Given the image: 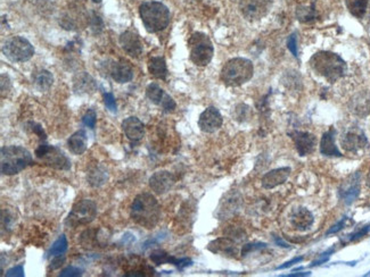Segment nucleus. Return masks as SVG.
<instances>
[{"label": "nucleus", "mask_w": 370, "mask_h": 277, "mask_svg": "<svg viewBox=\"0 0 370 277\" xmlns=\"http://www.w3.org/2000/svg\"><path fill=\"white\" fill-rule=\"evenodd\" d=\"M131 218L145 228L155 227L161 218V206L151 193H140L131 205Z\"/></svg>", "instance_id": "f257e3e1"}, {"label": "nucleus", "mask_w": 370, "mask_h": 277, "mask_svg": "<svg viewBox=\"0 0 370 277\" xmlns=\"http://www.w3.org/2000/svg\"><path fill=\"white\" fill-rule=\"evenodd\" d=\"M310 65L316 74L334 83L343 76L346 70V64L337 54L330 51H319L310 59Z\"/></svg>", "instance_id": "f03ea898"}, {"label": "nucleus", "mask_w": 370, "mask_h": 277, "mask_svg": "<svg viewBox=\"0 0 370 277\" xmlns=\"http://www.w3.org/2000/svg\"><path fill=\"white\" fill-rule=\"evenodd\" d=\"M32 163V155L21 145H7L0 150V169L3 175H16Z\"/></svg>", "instance_id": "7ed1b4c3"}, {"label": "nucleus", "mask_w": 370, "mask_h": 277, "mask_svg": "<svg viewBox=\"0 0 370 277\" xmlns=\"http://www.w3.org/2000/svg\"><path fill=\"white\" fill-rule=\"evenodd\" d=\"M139 15L143 24L149 33L164 30L170 23V10L159 1L143 2L139 7Z\"/></svg>", "instance_id": "20e7f679"}, {"label": "nucleus", "mask_w": 370, "mask_h": 277, "mask_svg": "<svg viewBox=\"0 0 370 277\" xmlns=\"http://www.w3.org/2000/svg\"><path fill=\"white\" fill-rule=\"evenodd\" d=\"M254 67L250 59L237 57L228 61L221 69V80L228 86H239L253 77Z\"/></svg>", "instance_id": "39448f33"}, {"label": "nucleus", "mask_w": 370, "mask_h": 277, "mask_svg": "<svg viewBox=\"0 0 370 277\" xmlns=\"http://www.w3.org/2000/svg\"><path fill=\"white\" fill-rule=\"evenodd\" d=\"M190 59L195 65L206 66L214 55L213 45L210 38L204 33H194L189 39Z\"/></svg>", "instance_id": "423d86ee"}, {"label": "nucleus", "mask_w": 370, "mask_h": 277, "mask_svg": "<svg viewBox=\"0 0 370 277\" xmlns=\"http://www.w3.org/2000/svg\"><path fill=\"white\" fill-rule=\"evenodd\" d=\"M2 54L13 63L30 61L34 55V48L29 40L23 37H11L2 46Z\"/></svg>", "instance_id": "0eeeda50"}, {"label": "nucleus", "mask_w": 370, "mask_h": 277, "mask_svg": "<svg viewBox=\"0 0 370 277\" xmlns=\"http://www.w3.org/2000/svg\"><path fill=\"white\" fill-rule=\"evenodd\" d=\"M97 206L92 200L84 199L78 201L71 209L65 219V225L69 227H78L87 225L96 218Z\"/></svg>", "instance_id": "6e6552de"}, {"label": "nucleus", "mask_w": 370, "mask_h": 277, "mask_svg": "<svg viewBox=\"0 0 370 277\" xmlns=\"http://www.w3.org/2000/svg\"><path fill=\"white\" fill-rule=\"evenodd\" d=\"M35 156L42 164L58 171L71 169V160L56 145L40 144L35 150Z\"/></svg>", "instance_id": "1a4fd4ad"}, {"label": "nucleus", "mask_w": 370, "mask_h": 277, "mask_svg": "<svg viewBox=\"0 0 370 277\" xmlns=\"http://www.w3.org/2000/svg\"><path fill=\"white\" fill-rule=\"evenodd\" d=\"M274 0H241L239 9L249 21H259L269 13Z\"/></svg>", "instance_id": "9d476101"}, {"label": "nucleus", "mask_w": 370, "mask_h": 277, "mask_svg": "<svg viewBox=\"0 0 370 277\" xmlns=\"http://www.w3.org/2000/svg\"><path fill=\"white\" fill-rule=\"evenodd\" d=\"M222 116L215 107H208L200 114L198 120L199 129L205 133H214L222 126Z\"/></svg>", "instance_id": "9b49d317"}, {"label": "nucleus", "mask_w": 370, "mask_h": 277, "mask_svg": "<svg viewBox=\"0 0 370 277\" xmlns=\"http://www.w3.org/2000/svg\"><path fill=\"white\" fill-rule=\"evenodd\" d=\"M176 184V176L168 171H160L153 174L149 179V187L156 195H165Z\"/></svg>", "instance_id": "f8f14e48"}, {"label": "nucleus", "mask_w": 370, "mask_h": 277, "mask_svg": "<svg viewBox=\"0 0 370 277\" xmlns=\"http://www.w3.org/2000/svg\"><path fill=\"white\" fill-rule=\"evenodd\" d=\"M290 137L294 140L295 147L298 152V155L304 157L312 153L316 149L317 145V138L313 134L309 132H300V131H295L290 133Z\"/></svg>", "instance_id": "ddd939ff"}, {"label": "nucleus", "mask_w": 370, "mask_h": 277, "mask_svg": "<svg viewBox=\"0 0 370 277\" xmlns=\"http://www.w3.org/2000/svg\"><path fill=\"white\" fill-rule=\"evenodd\" d=\"M120 45L124 53L129 55L130 57L138 58L143 54V42H141L139 35L131 32V31H127V32L121 34Z\"/></svg>", "instance_id": "4468645a"}, {"label": "nucleus", "mask_w": 370, "mask_h": 277, "mask_svg": "<svg viewBox=\"0 0 370 277\" xmlns=\"http://www.w3.org/2000/svg\"><path fill=\"white\" fill-rule=\"evenodd\" d=\"M122 130L130 141L137 142L145 137V125L139 118L128 117L122 122Z\"/></svg>", "instance_id": "2eb2a0df"}, {"label": "nucleus", "mask_w": 370, "mask_h": 277, "mask_svg": "<svg viewBox=\"0 0 370 277\" xmlns=\"http://www.w3.org/2000/svg\"><path fill=\"white\" fill-rule=\"evenodd\" d=\"M290 225L297 231H306L313 224V215L306 208L300 207L290 213Z\"/></svg>", "instance_id": "dca6fc26"}, {"label": "nucleus", "mask_w": 370, "mask_h": 277, "mask_svg": "<svg viewBox=\"0 0 370 277\" xmlns=\"http://www.w3.org/2000/svg\"><path fill=\"white\" fill-rule=\"evenodd\" d=\"M109 74L112 78L117 83H128L133 78V69L129 65V63L125 61L114 62L111 69H109Z\"/></svg>", "instance_id": "f3484780"}, {"label": "nucleus", "mask_w": 370, "mask_h": 277, "mask_svg": "<svg viewBox=\"0 0 370 277\" xmlns=\"http://www.w3.org/2000/svg\"><path fill=\"white\" fill-rule=\"evenodd\" d=\"M290 174L289 167H281L268 172L262 177V187L265 189H274L278 185L285 183Z\"/></svg>", "instance_id": "a211bd4d"}, {"label": "nucleus", "mask_w": 370, "mask_h": 277, "mask_svg": "<svg viewBox=\"0 0 370 277\" xmlns=\"http://www.w3.org/2000/svg\"><path fill=\"white\" fill-rule=\"evenodd\" d=\"M360 193V183H359V174L353 175L349 181L342 185L340 189V197L346 205H351L357 199Z\"/></svg>", "instance_id": "6ab92c4d"}, {"label": "nucleus", "mask_w": 370, "mask_h": 277, "mask_svg": "<svg viewBox=\"0 0 370 277\" xmlns=\"http://www.w3.org/2000/svg\"><path fill=\"white\" fill-rule=\"evenodd\" d=\"M207 249L214 253H220L223 256H229V257H236L238 253L237 247L234 240L228 239V237H220L216 239L208 244Z\"/></svg>", "instance_id": "aec40b11"}, {"label": "nucleus", "mask_w": 370, "mask_h": 277, "mask_svg": "<svg viewBox=\"0 0 370 277\" xmlns=\"http://www.w3.org/2000/svg\"><path fill=\"white\" fill-rule=\"evenodd\" d=\"M367 144V138H366L365 134L361 132H352L346 133L345 136L342 138V145L346 150V151L356 152L358 150L364 148Z\"/></svg>", "instance_id": "412c9836"}, {"label": "nucleus", "mask_w": 370, "mask_h": 277, "mask_svg": "<svg viewBox=\"0 0 370 277\" xmlns=\"http://www.w3.org/2000/svg\"><path fill=\"white\" fill-rule=\"evenodd\" d=\"M320 152L324 156L341 157L342 153L335 144V131L333 129L326 132L320 141Z\"/></svg>", "instance_id": "4be33fe9"}, {"label": "nucleus", "mask_w": 370, "mask_h": 277, "mask_svg": "<svg viewBox=\"0 0 370 277\" xmlns=\"http://www.w3.org/2000/svg\"><path fill=\"white\" fill-rule=\"evenodd\" d=\"M68 148L74 155H82L87 150V136L85 131H78L73 133L68 140Z\"/></svg>", "instance_id": "5701e85b"}, {"label": "nucleus", "mask_w": 370, "mask_h": 277, "mask_svg": "<svg viewBox=\"0 0 370 277\" xmlns=\"http://www.w3.org/2000/svg\"><path fill=\"white\" fill-rule=\"evenodd\" d=\"M148 72L159 80H165L168 76L167 63L163 57H153L148 62Z\"/></svg>", "instance_id": "b1692460"}, {"label": "nucleus", "mask_w": 370, "mask_h": 277, "mask_svg": "<svg viewBox=\"0 0 370 277\" xmlns=\"http://www.w3.org/2000/svg\"><path fill=\"white\" fill-rule=\"evenodd\" d=\"M54 77L49 70L41 69L34 74V84L39 90L46 91L53 85Z\"/></svg>", "instance_id": "393cba45"}, {"label": "nucleus", "mask_w": 370, "mask_h": 277, "mask_svg": "<svg viewBox=\"0 0 370 277\" xmlns=\"http://www.w3.org/2000/svg\"><path fill=\"white\" fill-rule=\"evenodd\" d=\"M87 180H88L89 184L93 188L101 187L107 181V173H106L104 168L95 167L90 169L88 175H87Z\"/></svg>", "instance_id": "a878e982"}, {"label": "nucleus", "mask_w": 370, "mask_h": 277, "mask_svg": "<svg viewBox=\"0 0 370 277\" xmlns=\"http://www.w3.org/2000/svg\"><path fill=\"white\" fill-rule=\"evenodd\" d=\"M345 3L348 9L350 10V13H351L353 16L361 18L364 17L366 10H367L368 0H345Z\"/></svg>", "instance_id": "bb28decb"}, {"label": "nucleus", "mask_w": 370, "mask_h": 277, "mask_svg": "<svg viewBox=\"0 0 370 277\" xmlns=\"http://www.w3.org/2000/svg\"><path fill=\"white\" fill-rule=\"evenodd\" d=\"M165 94L167 93L164 92V90L161 88L159 84H156V83H151L146 89L147 98L153 102V104H155L157 106H161V104H162Z\"/></svg>", "instance_id": "cd10ccee"}, {"label": "nucleus", "mask_w": 370, "mask_h": 277, "mask_svg": "<svg viewBox=\"0 0 370 277\" xmlns=\"http://www.w3.org/2000/svg\"><path fill=\"white\" fill-rule=\"evenodd\" d=\"M296 17H297L298 21L302 22V23H308V22L313 21V19L317 17V13H316V8H314V5L298 7L297 10H296Z\"/></svg>", "instance_id": "c85d7f7f"}, {"label": "nucleus", "mask_w": 370, "mask_h": 277, "mask_svg": "<svg viewBox=\"0 0 370 277\" xmlns=\"http://www.w3.org/2000/svg\"><path fill=\"white\" fill-rule=\"evenodd\" d=\"M68 239H66L65 235H61L58 239L55 241L54 244L50 248V250L48 252V255L50 257H58V256H63V253H65V251L68 250Z\"/></svg>", "instance_id": "c756f323"}, {"label": "nucleus", "mask_w": 370, "mask_h": 277, "mask_svg": "<svg viewBox=\"0 0 370 277\" xmlns=\"http://www.w3.org/2000/svg\"><path fill=\"white\" fill-rule=\"evenodd\" d=\"M171 257L169 253L165 252L164 250H154L151 255V259L155 265H164V264H170Z\"/></svg>", "instance_id": "7c9ffc66"}, {"label": "nucleus", "mask_w": 370, "mask_h": 277, "mask_svg": "<svg viewBox=\"0 0 370 277\" xmlns=\"http://www.w3.org/2000/svg\"><path fill=\"white\" fill-rule=\"evenodd\" d=\"M96 118H97L96 113L90 109L85 114V116L82 117V123H84L86 126H88L89 129H93L96 126Z\"/></svg>", "instance_id": "2f4dec72"}, {"label": "nucleus", "mask_w": 370, "mask_h": 277, "mask_svg": "<svg viewBox=\"0 0 370 277\" xmlns=\"http://www.w3.org/2000/svg\"><path fill=\"white\" fill-rule=\"evenodd\" d=\"M82 273H84V271L80 268L74 267V266H69L65 269H63L60 276L61 277H77V276H81Z\"/></svg>", "instance_id": "473e14b6"}, {"label": "nucleus", "mask_w": 370, "mask_h": 277, "mask_svg": "<svg viewBox=\"0 0 370 277\" xmlns=\"http://www.w3.org/2000/svg\"><path fill=\"white\" fill-rule=\"evenodd\" d=\"M161 107H162L164 112L170 113V112H173V110L176 109L177 105H176L175 100H173V99H172V98H171L170 96H169V94L167 93V94H165L164 99H163L162 104H161Z\"/></svg>", "instance_id": "72a5a7b5"}, {"label": "nucleus", "mask_w": 370, "mask_h": 277, "mask_svg": "<svg viewBox=\"0 0 370 277\" xmlns=\"http://www.w3.org/2000/svg\"><path fill=\"white\" fill-rule=\"evenodd\" d=\"M104 102L109 112H112V113L116 112V101L112 93H109V92L104 93Z\"/></svg>", "instance_id": "f704fd0d"}, {"label": "nucleus", "mask_w": 370, "mask_h": 277, "mask_svg": "<svg viewBox=\"0 0 370 277\" xmlns=\"http://www.w3.org/2000/svg\"><path fill=\"white\" fill-rule=\"evenodd\" d=\"M287 47H288V50L290 51V53L293 54L294 57H297L298 56V53H297V39H296V35L295 34H292L290 37L288 38V41H287Z\"/></svg>", "instance_id": "c9c22d12"}, {"label": "nucleus", "mask_w": 370, "mask_h": 277, "mask_svg": "<svg viewBox=\"0 0 370 277\" xmlns=\"http://www.w3.org/2000/svg\"><path fill=\"white\" fill-rule=\"evenodd\" d=\"M6 276L7 277H13V276L23 277L24 276V267H23V265H18V266L10 268L9 271H7Z\"/></svg>", "instance_id": "e433bc0d"}, {"label": "nucleus", "mask_w": 370, "mask_h": 277, "mask_svg": "<svg viewBox=\"0 0 370 277\" xmlns=\"http://www.w3.org/2000/svg\"><path fill=\"white\" fill-rule=\"evenodd\" d=\"M265 247H266V244H262V243L246 244V245H244V248H243V250H242V255L245 256L246 253H249V252L253 251V250H258V249H262V248H265Z\"/></svg>", "instance_id": "4c0bfd02"}, {"label": "nucleus", "mask_w": 370, "mask_h": 277, "mask_svg": "<svg viewBox=\"0 0 370 277\" xmlns=\"http://www.w3.org/2000/svg\"><path fill=\"white\" fill-rule=\"evenodd\" d=\"M346 220H348V218H343L341 221H338V223L336 225H334V226L329 229V231L327 232V235H330V234H335V233L340 232L342 228H343L345 226L346 224Z\"/></svg>", "instance_id": "58836bf2"}, {"label": "nucleus", "mask_w": 370, "mask_h": 277, "mask_svg": "<svg viewBox=\"0 0 370 277\" xmlns=\"http://www.w3.org/2000/svg\"><path fill=\"white\" fill-rule=\"evenodd\" d=\"M369 229H370V225H368V226H365L364 228H361L359 232H357V233H353V234H351V235H350V236H351V237H350V241H354V240H358V239H360V237L365 236V235H366V234H367V233L369 232Z\"/></svg>", "instance_id": "ea45409f"}, {"label": "nucleus", "mask_w": 370, "mask_h": 277, "mask_svg": "<svg viewBox=\"0 0 370 277\" xmlns=\"http://www.w3.org/2000/svg\"><path fill=\"white\" fill-rule=\"evenodd\" d=\"M302 260H303V257H297V258H295V259H293V260L287 261V263H286L285 265H281V266H279L278 269H285V268H288V267H290V266H293L294 264H296V263H301Z\"/></svg>", "instance_id": "a19ab883"}, {"label": "nucleus", "mask_w": 370, "mask_h": 277, "mask_svg": "<svg viewBox=\"0 0 370 277\" xmlns=\"http://www.w3.org/2000/svg\"><path fill=\"white\" fill-rule=\"evenodd\" d=\"M333 251H334V250H329L328 252L324 253V256H322V258H320V259L317 260V261H314V263L312 264V266H317V265H321L322 263H326V261H327V260L329 259V256L332 255Z\"/></svg>", "instance_id": "79ce46f5"}, {"label": "nucleus", "mask_w": 370, "mask_h": 277, "mask_svg": "<svg viewBox=\"0 0 370 277\" xmlns=\"http://www.w3.org/2000/svg\"><path fill=\"white\" fill-rule=\"evenodd\" d=\"M308 275H310V273H296V274H288L286 276L294 277V276H308Z\"/></svg>", "instance_id": "37998d69"}, {"label": "nucleus", "mask_w": 370, "mask_h": 277, "mask_svg": "<svg viewBox=\"0 0 370 277\" xmlns=\"http://www.w3.org/2000/svg\"><path fill=\"white\" fill-rule=\"evenodd\" d=\"M366 181H367V185L370 188V169H369V172L367 174V180H366Z\"/></svg>", "instance_id": "c03bdc74"}, {"label": "nucleus", "mask_w": 370, "mask_h": 277, "mask_svg": "<svg viewBox=\"0 0 370 277\" xmlns=\"http://www.w3.org/2000/svg\"><path fill=\"white\" fill-rule=\"evenodd\" d=\"M92 1H93V2H96V3H99V2L101 1V0H92Z\"/></svg>", "instance_id": "a18cd8bd"}]
</instances>
